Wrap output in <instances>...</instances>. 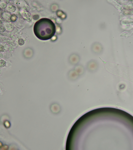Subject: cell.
Listing matches in <instances>:
<instances>
[{"label": "cell", "mask_w": 133, "mask_h": 150, "mask_svg": "<svg viewBox=\"0 0 133 150\" xmlns=\"http://www.w3.org/2000/svg\"><path fill=\"white\" fill-rule=\"evenodd\" d=\"M56 26L54 22L47 18L40 19L35 23L34 31L36 36L41 40L51 39L55 35Z\"/></svg>", "instance_id": "cell-1"}, {"label": "cell", "mask_w": 133, "mask_h": 150, "mask_svg": "<svg viewBox=\"0 0 133 150\" xmlns=\"http://www.w3.org/2000/svg\"><path fill=\"white\" fill-rule=\"evenodd\" d=\"M86 66L88 71L91 72H93L97 70L98 68V65L96 61L92 60L88 63Z\"/></svg>", "instance_id": "cell-2"}, {"label": "cell", "mask_w": 133, "mask_h": 150, "mask_svg": "<svg viewBox=\"0 0 133 150\" xmlns=\"http://www.w3.org/2000/svg\"><path fill=\"white\" fill-rule=\"evenodd\" d=\"M80 60L79 56L78 55L76 54L71 55L69 58L70 63L72 65H76L79 63Z\"/></svg>", "instance_id": "cell-3"}, {"label": "cell", "mask_w": 133, "mask_h": 150, "mask_svg": "<svg viewBox=\"0 0 133 150\" xmlns=\"http://www.w3.org/2000/svg\"><path fill=\"white\" fill-rule=\"evenodd\" d=\"M80 76L78 73L74 69L70 71L68 73V78L72 81L77 80Z\"/></svg>", "instance_id": "cell-4"}, {"label": "cell", "mask_w": 133, "mask_h": 150, "mask_svg": "<svg viewBox=\"0 0 133 150\" xmlns=\"http://www.w3.org/2000/svg\"><path fill=\"white\" fill-rule=\"evenodd\" d=\"M78 73L79 76H82L85 72V68L82 65H77L75 67L74 69Z\"/></svg>", "instance_id": "cell-5"}, {"label": "cell", "mask_w": 133, "mask_h": 150, "mask_svg": "<svg viewBox=\"0 0 133 150\" xmlns=\"http://www.w3.org/2000/svg\"><path fill=\"white\" fill-rule=\"evenodd\" d=\"M93 52L96 54H99L102 51L101 46L99 44H95L92 46Z\"/></svg>", "instance_id": "cell-6"}, {"label": "cell", "mask_w": 133, "mask_h": 150, "mask_svg": "<svg viewBox=\"0 0 133 150\" xmlns=\"http://www.w3.org/2000/svg\"><path fill=\"white\" fill-rule=\"evenodd\" d=\"M6 63L5 61L3 60H1V63H0V66L1 67H3L5 65Z\"/></svg>", "instance_id": "cell-7"}]
</instances>
